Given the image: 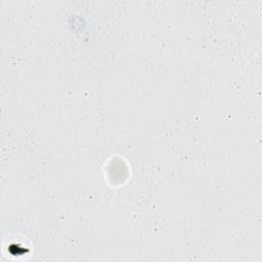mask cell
Returning a JSON list of instances; mask_svg holds the SVG:
<instances>
[{
	"mask_svg": "<svg viewBox=\"0 0 262 262\" xmlns=\"http://www.w3.org/2000/svg\"><path fill=\"white\" fill-rule=\"evenodd\" d=\"M13 247H15V250H9V251L11 252L12 254H15V255H17V254H25L27 252V250L25 249V248L21 247V246H17V245H12Z\"/></svg>",
	"mask_w": 262,
	"mask_h": 262,
	"instance_id": "cell-1",
	"label": "cell"
}]
</instances>
